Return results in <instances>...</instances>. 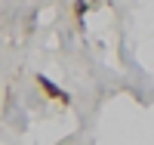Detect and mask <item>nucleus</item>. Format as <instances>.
Segmentation results:
<instances>
[{
    "instance_id": "nucleus-1",
    "label": "nucleus",
    "mask_w": 154,
    "mask_h": 145,
    "mask_svg": "<svg viewBox=\"0 0 154 145\" xmlns=\"http://www.w3.org/2000/svg\"><path fill=\"white\" fill-rule=\"evenodd\" d=\"M37 84H40L43 90H46V96H53V99H59V102H68V93H62V90L49 80V77H43V74H37Z\"/></svg>"
}]
</instances>
